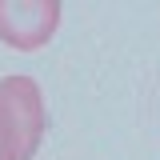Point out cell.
Here are the masks:
<instances>
[{
  "mask_svg": "<svg viewBox=\"0 0 160 160\" xmlns=\"http://www.w3.org/2000/svg\"><path fill=\"white\" fill-rule=\"evenodd\" d=\"M48 128L44 96L32 76L0 80V160H32Z\"/></svg>",
  "mask_w": 160,
  "mask_h": 160,
  "instance_id": "obj_1",
  "label": "cell"
},
{
  "mask_svg": "<svg viewBox=\"0 0 160 160\" xmlns=\"http://www.w3.org/2000/svg\"><path fill=\"white\" fill-rule=\"evenodd\" d=\"M56 0H0V40L16 52H36L56 36Z\"/></svg>",
  "mask_w": 160,
  "mask_h": 160,
  "instance_id": "obj_2",
  "label": "cell"
}]
</instances>
